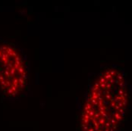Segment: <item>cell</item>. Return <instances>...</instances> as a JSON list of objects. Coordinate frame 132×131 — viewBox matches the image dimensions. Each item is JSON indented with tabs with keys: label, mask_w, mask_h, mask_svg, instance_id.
<instances>
[{
	"label": "cell",
	"mask_w": 132,
	"mask_h": 131,
	"mask_svg": "<svg viewBox=\"0 0 132 131\" xmlns=\"http://www.w3.org/2000/svg\"><path fill=\"white\" fill-rule=\"evenodd\" d=\"M128 93L121 74L108 68L88 90L80 115L81 131H117L127 108Z\"/></svg>",
	"instance_id": "cell-1"
},
{
	"label": "cell",
	"mask_w": 132,
	"mask_h": 131,
	"mask_svg": "<svg viewBox=\"0 0 132 131\" xmlns=\"http://www.w3.org/2000/svg\"><path fill=\"white\" fill-rule=\"evenodd\" d=\"M29 71L26 57L12 42L0 40V94L13 99L24 94Z\"/></svg>",
	"instance_id": "cell-2"
}]
</instances>
